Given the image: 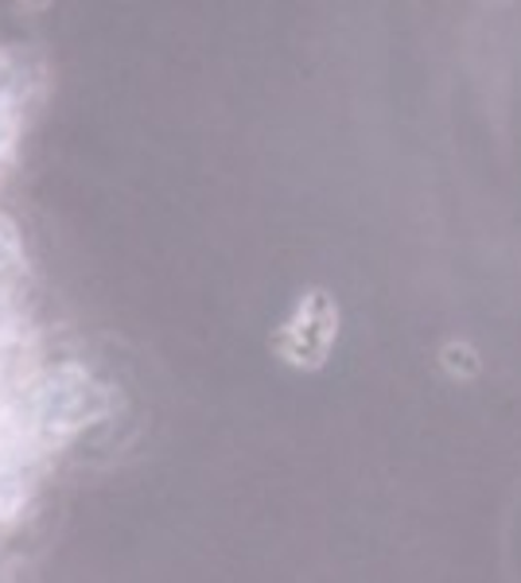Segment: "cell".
I'll use <instances>...</instances> for the list:
<instances>
[{"mask_svg":"<svg viewBox=\"0 0 521 583\" xmlns=\"http://www.w3.org/2000/svg\"><path fill=\"white\" fill-rule=\"evenodd\" d=\"M110 405H113L110 386H102V381L90 370H82V366L63 362L43 370L9 409L17 412L24 432L32 436L43 451H51L71 440V436H79L82 428L98 425V420L110 412Z\"/></svg>","mask_w":521,"mask_h":583,"instance_id":"1","label":"cell"},{"mask_svg":"<svg viewBox=\"0 0 521 583\" xmlns=\"http://www.w3.org/2000/svg\"><path fill=\"white\" fill-rule=\"evenodd\" d=\"M35 82H40V67L28 51L0 48V110L17 113L32 98Z\"/></svg>","mask_w":521,"mask_h":583,"instance_id":"2","label":"cell"},{"mask_svg":"<svg viewBox=\"0 0 521 583\" xmlns=\"http://www.w3.org/2000/svg\"><path fill=\"white\" fill-rule=\"evenodd\" d=\"M20 276H24V249H20L17 229L0 218V296H4Z\"/></svg>","mask_w":521,"mask_h":583,"instance_id":"3","label":"cell"}]
</instances>
